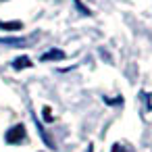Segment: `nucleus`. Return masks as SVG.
<instances>
[{
  "label": "nucleus",
  "instance_id": "obj_1",
  "mask_svg": "<svg viewBox=\"0 0 152 152\" xmlns=\"http://www.w3.org/2000/svg\"><path fill=\"white\" fill-rule=\"evenodd\" d=\"M25 140H27V135H25V125H21V123L13 125V127L4 133V142L11 144V146H19V144H23Z\"/></svg>",
  "mask_w": 152,
  "mask_h": 152
},
{
  "label": "nucleus",
  "instance_id": "obj_2",
  "mask_svg": "<svg viewBox=\"0 0 152 152\" xmlns=\"http://www.w3.org/2000/svg\"><path fill=\"white\" fill-rule=\"evenodd\" d=\"M65 52L61 50V48H50L48 52H44L42 56H40V61L42 63H52V61H65Z\"/></svg>",
  "mask_w": 152,
  "mask_h": 152
},
{
  "label": "nucleus",
  "instance_id": "obj_3",
  "mask_svg": "<svg viewBox=\"0 0 152 152\" xmlns=\"http://www.w3.org/2000/svg\"><path fill=\"white\" fill-rule=\"evenodd\" d=\"M0 44L13 46V48H23L29 44V40H25V38H0Z\"/></svg>",
  "mask_w": 152,
  "mask_h": 152
},
{
  "label": "nucleus",
  "instance_id": "obj_4",
  "mask_svg": "<svg viewBox=\"0 0 152 152\" xmlns=\"http://www.w3.org/2000/svg\"><path fill=\"white\" fill-rule=\"evenodd\" d=\"M34 63H31V58L27 56V54H21V56H17L15 61H13V69H17V71H21V69H29Z\"/></svg>",
  "mask_w": 152,
  "mask_h": 152
},
{
  "label": "nucleus",
  "instance_id": "obj_5",
  "mask_svg": "<svg viewBox=\"0 0 152 152\" xmlns=\"http://www.w3.org/2000/svg\"><path fill=\"white\" fill-rule=\"evenodd\" d=\"M0 29H4V31H19V29H23V23L21 21H0Z\"/></svg>",
  "mask_w": 152,
  "mask_h": 152
},
{
  "label": "nucleus",
  "instance_id": "obj_6",
  "mask_svg": "<svg viewBox=\"0 0 152 152\" xmlns=\"http://www.w3.org/2000/svg\"><path fill=\"white\" fill-rule=\"evenodd\" d=\"M34 121H36V127H38V133H40V137H42V142H44V144H46L48 148H54V142H52V140L48 137V133L44 131V127H42V123L38 121V117H36Z\"/></svg>",
  "mask_w": 152,
  "mask_h": 152
},
{
  "label": "nucleus",
  "instance_id": "obj_7",
  "mask_svg": "<svg viewBox=\"0 0 152 152\" xmlns=\"http://www.w3.org/2000/svg\"><path fill=\"white\" fill-rule=\"evenodd\" d=\"M104 102L108 106H119V104H123V96H119V98H104Z\"/></svg>",
  "mask_w": 152,
  "mask_h": 152
},
{
  "label": "nucleus",
  "instance_id": "obj_8",
  "mask_svg": "<svg viewBox=\"0 0 152 152\" xmlns=\"http://www.w3.org/2000/svg\"><path fill=\"white\" fill-rule=\"evenodd\" d=\"M73 2H75V7L79 9V13H81V15H90V9H86V7L81 4V0H73Z\"/></svg>",
  "mask_w": 152,
  "mask_h": 152
},
{
  "label": "nucleus",
  "instance_id": "obj_9",
  "mask_svg": "<svg viewBox=\"0 0 152 152\" xmlns=\"http://www.w3.org/2000/svg\"><path fill=\"white\" fill-rule=\"evenodd\" d=\"M110 152H127V150H125V146H121V144H115Z\"/></svg>",
  "mask_w": 152,
  "mask_h": 152
},
{
  "label": "nucleus",
  "instance_id": "obj_10",
  "mask_svg": "<svg viewBox=\"0 0 152 152\" xmlns=\"http://www.w3.org/2000/svg\"><path fill=\"white\" fill-rule=\"evenodd\" d=\"M44 119H46V121H52V119H54V117H50V108H48V106H44Z\"/></svg>",
  "mask_w": 152,
  "mask_h": 152
},
{
  "label": "nucleus",
  "instance_id": "obj_11",
  "mask_svg": "<svg viewBox=\"0 0 152 152\" xmlns=\"http://www.w3.org/2000/svg\"><path fill=\"white\" fill-rule=\"evenodd\" d=\"M86 152H94V144H90V146H88V150H86Z\"/></svg>",
  "mask_w": 152,
  "mask_h": 152
}]
</instances>
